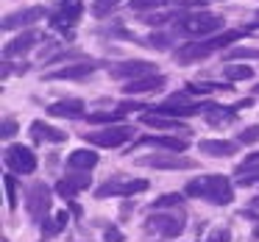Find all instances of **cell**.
I'll return each instance as SVG.
<instances>
[{
    "label": "cell",
    "instance_id": "32",
    "mask_svg": "<svg viewBox=\"0 0 259 242\" xmlns=\"http://www.w3.org/2000/svg\"><path fill=\"white\" fill-rule=\"evenodd\" d=\"M145 47H153V51H164V47H170V36L164 34H151L145 39Z\"/></svg>",
    "mask_w": 259,
    "mask_h": 242
},
{
    "label": "cell",
    "instance_id": "29",
    "mask_svg": "<svg viewBox=\"0 0 259 242\" xmlns=\"http://www.w3.org/2000/svg\"><path fill=\"white\" fill-rule=\"evenodd\" d=\"M3 184H6V201H9V209H17V178L12 173L3 175Z\"/></svg>",
    "mask_w": 259,
    "mask_h": 242
},
{
    "label": "cell",
    "instance_id": "17",
    "mask_svg": "<svg viewBox=\"0 0 259 242\" xmlns=\"http://www.w3.org/2000/svg\"><path fill=\"white\" fill-rule=\"evenodd\" d=\"M31 139L34 142H53V145H62V142H67V134L59 128H53V125L42 123V120H34L31 123Z\"/></svg>",
    "mask_w": 259,
    "mask_h": 242
},
{
    "label": "cell",
    "instance_id": "35",
    "mask_svg": "<svg viewBox=\"0 0 259 242\" xmlns=\"http://www.w3.org/2000/svg\"><path fill=\"white\" fill-rule=\"evenodd\" d=\"M120 0H95L92 3V14H98V17H103L106 12H112L114 6H117Z\"/></svg>",
    "mask_w": 259,
    "mask_h": 242
},
{
    "label": "cell",
    "instance_id": "42",
    "mask_svg": "<svg viewBox=\"0 0 259 242\" xmlns=\"http://www.w3.org/2000/svg\"><path fill=\"white\" fill-rule=\"evenodd\" d=\"M253 92H256V95H259V84H256V86H253Z\"/></svg>",
    "mask_w": 259,
    "mask_h": 242
},
{
    "label": "cell",
    "instance_id": "23",
    "mask_svg": "<svg viewBox=\"0 0 259 242\" xmlns=\"http://www.w3.org/2000/svg\"><path fill=\"white\" fill-rule=\"evenodd\" d=\"M190 95H212V92H229L231 84H212V81H190V84L184 86Z\"/></svg>",
    "mask_w": 259,
    "mask_h": 242
},
{
    "label": "cell",
    "instance_id": "28",
    "mask_svg": "<svg viewBox=\"0 0 259 242\" xmlns=\"http://www.w3.org/2000/svg\"><path fill=\"white\" fill-rule=\"evenodd\" d=\"M125 117V112H95V114H90V123H95V125H101V123H120V120Z\"/></svg>",
    "mask_w": 259,
    "mask_h": 242
},
{
    "label": "cell",
    "instance_id": "2",
    "mask_svg": "<svg viewBox=\"0 0 259 242\" xmlns=\"http://www.w3.org/2000/svg\"><path fill=\"white\" fill-rule=\"evenodd\" d=\"M223 28V17L220 14H209V12H195V14H181L176 31L187 36H209L214 31Z\"/></svg>",
    "mask_w": 259,
    "mask_h": 242
},
{
    "label": "cell",
    "instance_id": "3",
    "mask_svg": "<svg viewBox=\"0 0 259 242\" xmlns=\"http://www.w3.org/2000/svg\"><path fill=\"white\" fill-rule=\"evenodd\" d=\"M134 134H137L134 125H109L103 131H95V134H84V139L98 148H120L128 139H134Z\"/></svg>",
    "mask_w": 259,
    "mask_h": 242
},
{
    "label": "cell",
    "instance_id": "8",
    "mask_svg": "<svg viewBox=\"0 0 259 242\" xmlns=\"http://www.w3.org/2000/svg\"><path fill=\"white\" fill-rule=\"evenodd\" d=\"M148 231H156L159 236H164V239H173V236H179L181 231H184V220H181L179 214L156 212V214L148 217Z\"/></svg>",
    "mask_w": 259,
    "mask_h": 242
},
{
    "label": "cell",
    "instance_id": "4",
    "mask_svg": "<svg viewBox=\"0 0 259 242\" xmlns=\"http://www.w3.org/2000/svg\"><path fill=\"white\" fill-rule=\"evenodd\" d=\"M3 162L12 173H20V175H31L36 170V156L25 145H9L6 153H3Z\"/></svg>",
    "mask_w": 259,
    "mask_h": 242
},
{
    "label": "cell",
    "instance_id": "25",
    "mask_svg": "<svg viewBox=\"0 0 259 242\" xmlns=\"http://www.w3.org/2000/svg\"><path fill=\"white\" fill-rule=\"evenodd\" d=\"M67 223H70V214L67 212H59L56 217H51V220L45 217V220H42V231H45V234H59Z\"/></svg>",
    "mask_w": 259,
    "mask_h": 242
},
{
    "label": "cell",
    "instance_id": "22",
    "mask_svg": "<svg viewBox=\"0 0 259 242\" xmlns=\"http://www.w3.org/2000/svg\"><path fill=\"white\" fill-rule=\"evenodd\" d=\"M209 53H214L212 47L206 45V42H198V45H181L179 51H176V62L181 64H190V62H201V59H206Z\"/></svg>",
    "mask_w": 259,
    "mask_h": 242
},
{
    "label": "cell",
    "instance_id": "41",
    "mask_svg": "<svg viewBox=\"0 0 259 242\" xmlns=\"http://www.w3.org/2000/svg\"><path fill=\"white\" fill-rule=\"evenodd\" d=\"M117 109H120V112H125V114H128V112H140V109H142V103H140V101H123Z\"/></svg>",
    "mask_w": 259,
    "mask_h": 242
},
{
    "label": "cell",
    "instance_id": "27",
    "mask_svg": "<svg viewBox=\"0 0 259 242\" xmlns=\"http://www.w3.org/2000/svg\"><path fill=\"white\" fill-rule=\"evenodd\" d=\"M181 201H184V195H179V192H167V195H162L159 201L151 203V212H159V209H167V206H181Z\"/></svg>",
    "mask_w": 259,
    "mask_h": 242
},
{
    "label": "cell",
    "instance_id": "33",
    "mask_svg": "<svg viewBox=\"0 0 259 242\" xmlns=\"http://www.w3.org/2000/svg\"><path fill=\"white\" fill-rule=\"evenodd\" d=\"M167 0H131V9L134 12H148V9H162Z\"/></svg>",
    "mask_w": 259,
    "mask_h": 242
},
{
    "label": "cell",
    "instance_id": "10",
    "mask_svg": "<svg viewBox=\"0 0 259 242\" xmlns=\"http://www.w3.org/2000/svg\"><path fill=\"white\" fill-rule=\"evenodd\" d=\"M81 12H84V0H62L59 9H56V14L51 17V25L53 28L67 31V28H73V25L78 23Z\"/></svg>",
    "mask_w": 259,
    "mask_h": 242
},
{
    "label": "cell",
    "instance_id": "24",
    "mask_svg": "<svg viewBox=\"0 0 259 242\" xmlns=\"http://www.w3.org/2000/svg\"><path fill=\"white\" fill-rule=\"evenodd\" d=\"M223 75H226L229 84H234V81H251L253 78V67H245V64H226Z\"/></svg>",
    "mask_w": 259,
    "mask_h": 242
},
{
    "label": "cell",
    "instance_id": "34",
    "mask_svg": "<svg viewBox=\"0 0 259 242\" xmlns=\"http://www.w3.org/2000/svg\"><path fill=\"white\" fill-rule=\"evenodd\" d=\"M173 17H176V14H148V17L142 20V23L151 25V28H162V25H164V23H170Z\"/></svg>",
    "mask_w": 259,
    "mask_h": 242
},
{
    "label": "cell",
    "instance_id": "14",
    "mask_svg": "<svg viewBox=\"0 0 259 242\" xmlns=\"http://www.w3.org/2000/svg\"><path fill=\"white\" fill-rule=\"evenodd\" d=\"M92 73H95V62H78V64H70V67L53 70L45 78L48 81H78V78H87V75H92Z\"/></svg>",
    "mask_w": 259,
    "mask_h": 242
},
{
    "label": "cell",
    "instance_id": "11",
    "mask_svg": "<svg viewBox=\"0 0 259 242\" xmlns=\"http://www.w3.org/2000/svg\"><path fill=\"white\" fill-rule=\"evenodd\" d=\"M45 9L42 6H28V9H20V12H12L0 20V28L3 31H14V28H25V25H34L45 17Z\"/></svg>",
    "mask_w": 259,
    "mask_h": 242
},
{
    "label": "cell",
    "instance_id": "30",
    "mask_svg": "<svg viewBox=\"0 0 259 242\" xmlns=\"http://www.w3.org/2000/svg\"><path fill=\"white\" fill-rule=\"evenodd\" d=\"M226 59H229V62H234V59H259V51L256 47H231V51L226 53Z\"/></svg>",
    "mask_w": 259,
    "mask_h": 242
},
{
    "label": "cell",
    "instance_id": "12",
    "mask_svg": "<svg viewBox=\"0 0 259 242\" xmlns=\"http://www.w3.org/2000/svg\"><path fill=\"white\" fill-rule=\"evenodd\" d=\"M90 181H92L90 173H84V170H70V175H64V178L56 184V192L64 198V201H75V195H78L81 189H87Z\"/></svg>",
    "mask_w": 259,
    "mask_h": 242
},
{
    "label": "cell",
    "instance_id": "19",
    "mask_svg": "<svg viewBox=\"0 0 259 242\" xmlns=\"http://www.w3.org/2000/svg\"><path fill=\"white\" fill-rule=\"evenodd\" d=\"M87 112V106L81 101H59L48 106V114L51 117H67V120H81Z\"/></svg>",
    "mask_w": 259,
    "mask_h": 242
},
{
    "label": "cell",
    "instance_id": "38",
    "mask_svg": "<svg viewBox=\"0 0 259 242\" xmlns=\"http://www.w3.org/2000/svg\"><path fill=\"white\" fill-rule=\"evenodd\" d=\"M206 242H231V231L229 228H214L212 234L206 236Z\"/></svg>",
    "mask_w": 259,
    "mask_h": 242
},
{
    "label": "cell",
    "instance_id": "5",
    "mask_svg": "<svg viewBox=\"0 0 259 242\" xmlns=\"http://www.w3.org/2000/svg\"><path fill=\"white\" fill-rule=\"evenodd\" d=\"M137 164L142 167H156V170H195L198 162L195 159L179 156V153H162V156H140Z\"/></svg>",
    "mask_w": 259,
    "mask_h": 242
},
{
    "label": "cell",
    "instance_id": "9",
    "mask_svg": "<svg viewBox=\"0 0 259 242\" xmlns=\"http://www.w3.org/2000/svg\"><path fill=\"white\" fill-rule=\"evenodd\" d=\"M148 189V181L142 178H128V181H120V178H112L106 181L103 186H98L95 195L98 198H109V195H117V198H125V195H137V192H145Z\"/></svg>",
    "mask_w": 259,
    "mask_h": 242
},
{
    "label": "cell",
    "instance_id": "1",
    "mask_svg": "<svg viewBox=\"0 0 259 242\" xmlns=\"http://www.w3.org/2000/svg\"><path fill=\"white\" fill-rule=\"evenodd\" d=\"M184 195L201 198V201H209L214 206H229L234 201V186L226 175H203V178H195L184 186Z\"/></svg>",
    "mask_w": 259,
    "mask_h": 242
},
{
    "label": "cell",
    "instance_id": "36",
    "mask_svg": "<svg viewBox=\"0 0 259 242\" xmlns=\"http://www.w3.org/2000/svg\"><path fill=\"white\" fill-rule=\"evenodd\" d=\"M70 59H81V53H78V51H62V53H56V56L45 59V64H56V62H70Z\"/></svg>",
    "mask_w": 259,
    "mask_h": 242
},
{
    "label": "cell",
    "instance_id": "16",
    "mask_svg": "<svg viewBox=\"0 0 259 242\" xmlns=\"http://www.w3.org/2000/svg\"><path fill=\"white\" fill-rule=\"evenodd\" d=\"M148 145L164 148V151H170V153H184L190 142H187L184 136H142V139L137 142V148H148Z\"/></svg>",
    "mask_w": 259,
    "mask_h": 242
},
{
    "label": "cell",
    "instance_id": "40",
    "mask_svg": "<svg viewBox=\"0 0 259 242\" xmlns=\"http://www.w3.org/2000/svg\"><path fill=\"white\" fill-rule=\"evenodd\" d=\"M103 239H106V242H123L125 236H123V231H120V228H114V225H112V228H106Z\"/></svg>",
    "mask_w": 259,
    "mask_h": 242
},
{
    "label": "cell",
    "instance_id": "21",
    "mask_svg": "<svg viewBox=\"0 0 259 242\" xmlns=\"http://www.w3.org/2000/svg\"><path fill=\"white\" fill-rule=\"evenodd\" d=\"M198 151L206 153V156H234L237 142H229V139H201V142H198Z\"/></svg>",
    "mask_w": 259,
    "mask_h": 242
},
{
    "label": "cell",
    "instance_id": "43",
    "mask_svg": "<svg viewBox=\"0 0 259 242\" xmlns=\"http://www.w3.org/2000/svg\"><path fill=\"white\" fill-rule=\"evenodd\" d=\"M256 20H259V9H256Z\"/></svg>",
    "mask_w": 259,
    "mask_h": 242
},
{
    "label": "cell",
    "instance_id": "26",
    "mask_svg": "<svg viewBox=\"0 0 259 242\" xmlns=\"http://www.w3.org/2000/svg\"><path fill=\"white\" fill-rule=\"evenodd\" d=\"M234 173L237 175H259V151L251 153V156H245V162L237 164Z\"/></svg>",
    "mask_w": 259,
    "mask_h": 242
},
{
    "label": "cell",
    "instance_id": "20",
    "mask_svg": "<svg viewBox=\"0 0 259 242\" xmlns=\"http://www.w3.org/2000/svg\"><path fill=\"white\" fill-rule=\"evenodd\" d=\"M95 164H98V153L90 151V148H78V151H73L67 156V167L70 170H84V173H90Z\"/></svg>",
    "mask_w": 259,
    "mask_h": 242
},
{
    "label": "cell",
    "instance_id": "6",
    "mask_svg": "<svg viewBox=\"0 0 259 242\" xmlns=\"http://www.w3.org/2000/svg\"><path fill=\"white\" fill-rule=\"evenodd\" d=\"M25 209H28V214L36 223H42V220L48 217V212H51V189H48L42 181L28 189V195H25Z\"/></svg>",
    "mask_w": 259,
    "mask_h": 242
},
{
    "label": "cell",
    "instance_id": "37",
    "mask_svg": "<svg viewBox=\"0 0 259 242\" xmlns=\"http://www.w3.org/2000/svg\"><path fill=\"white\" fill-rule=\"evenodd\" d=\"M14 134H17V123L14 120H3V125H0V139H12Z\"/></svg>",
    "mask_w": 259,
    "mask_h": 242
},
{
    "label": "cell",
    "instance_id": "39",
    "mask_svg": "<svg viewBox=\"0 0 259 242\" xmlns=\"http://www.w3.org/2000/svg\"><path fill=\"white\" fill-rule=\"evenodd\" d=\"M179 9H203L206 6V0H173Z\"/></svg>",
    "mask_w": 259,
    "mask_h": 242
},
{
    "label": "cell",
    "instance_id": "18",
    "mask_svg": "<svg viewBox=\"0 0 259 242\" xmlns=\"http://www.w3.org/2000/svg\"><path fill=\"white\" fill-rule=\"evenodd\" d=\"M142 123L156 128V131H181V134H190L187 125L181 123L179 117H167V114H159V112L156 114H142Z\"/></svg>",
    "mask_w": 259,
    "mask_h": 242
},
{
    "label": "cell",
    "instance_id": "13",
    "mask_svg": "<svg viewBox=\"0 0 259 242\" xmlns=\"http://www.w3.org/2000/svg\"><path fill=\"white\" fill-rule=\"evenodd\" d=\"M164 86H167V78H164V75L151 73V75H142V78L128 81L123 92H125V95H145V92H159V89H164Z\"/></svg>",
    "mask_w": 259,
    "mask_h": 242
},
{
    "label": "cell",
    "instance_id": "31",
    "mask_svg": "<svg viewBox=\"0 0 259 242\" xmlns=\"http://www.w3.org/2000/svg\"><path fill=\"white\" fill-rule=\"evenodd\" d=\"M237 142H240V145H256L259 142V125H248V128L237 136Z\"/></svg>",
    "mask_w": 259,
    "mask_h": 242
},
{
    "label": "cell",
    "instance_id": "7",
    "mask_svg": "<svg viewBox=\"0 0 259 242\" xmlns=\"http://www.w3.org/2000/svg\"><path fill=\"white\" fill-rule=\"evenodd\" d=\"M156 64L148 62V59H128V62H120V64H112L109 67V75L117 81H134V78H142V75H151Z\"/></svg>",
    "mask_w": 259,
    "mask_h": 242
},
{
    "label": "cell",
    "instance_id": "15",
    "mask_svg": "<svg viewBox=\"0 0 259 242\" xmlns=\"http://www.w3.org/2000/svg\"><path fill=\"white\" fill-rule=\"evenodd\" d=\"M42 39V34L39 31H25V34H20L17 39H12V42H6V47H3V56L6 59H12V56H23V53H28L31 47H36V42Z\"/></svg>",
    "mask_w": 259,
    "mask_h": 242
}]
</instances>
